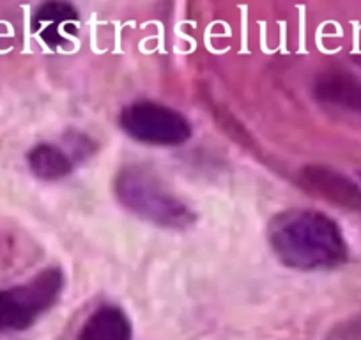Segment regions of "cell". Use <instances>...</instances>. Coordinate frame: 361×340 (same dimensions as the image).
Wrapping results in <instances>:
<instances>
[{
    "label": "cell",
    "mask_w": 361,
    "mask_h": 340,
    "mask_svg": "<svg viewBox=\"0 0 361 340\" xmlns=\"http://www.w3.org/2000/svg\"><path fill=\"white\" fill-rule=\"evenodd\" d=\"M267 239L287 268L301 272L333 269L349 257L338 224L315 210H289L267 225Z\"/></svg>",
    "instance_id": "6da1fadb"
},
{
    "label": "cell",
    "mask_w": 361,
    "mask_h": 340,
    "mask_svg": "<svg viewBox=\"0 0 361 340\" xmlns=\"http://www.w3.org/2000/svg\"><path fill=\"white\" fill-rule=\"evenodd\" d=\"M114 193L124 210L158 227L188 229L197 220L195 211L144 166L121 169L114 179Z\"/></svg>",
    "instance_id": "7a4b0ae2"
},
{
    "label": "cell",
    "mask_w": 361,
    "mask_h": 340,
    "mask_svg": "<svg viewBox=\"0 0 361 340\" xmlns=\"http://www.w3.org/2000/svg\"><path fill=\"white\" fill-rule=\"evenodd\" d=\"M64 289V273L47 268L29 282L0 291V333L23 332L47 314Z\"/></svg>",
    "instance_id": "3957f363"
},
{
    "label": "cell",
    "mask_w": 361,
    "mask_h": 340,
    "mask_svg": "<svg viewBox=\"0 0 361 340\" xmlns=\"http://www.w3.org/2000/svg\"><path fill=\"white\" fill-rule=\"evenodd\" d=\"M119 124L124 133L149 145L173 147L192 138V124L183 114L149 99L124 107L121 110Z\"/></svg>",
    "instance_id": "277c9868"
},
{
    "label": "cell",
    "mask_w": 361,
    "mask_h": 340,
    "mask_svg": "<svg viewBox=\"0 0 361 340\" xmlns=\"http://www.w3.org/2000/svg\"><path fill=\"white\" fill-rule=\"evenodd\" d=\"M301 188L335 206L361 211V188L347 176L322 165H307L298 172Z\"/></svg>",
    "instance_id": "5b68a950"
},
{
    "label": "cell",
    "mask_w": 361,
    "mask_h": 340,
    "mask_svg": "<svg viewBox=\"0 0 361 340\" xmlns=\"http://www.w3.org/2000/svg\"><path fill=\"white\" fill-rule=\"evenodd\" d=\"M314 96L326 105L361 114V80L349 73L328 71L319 75L314 82Z\"/></svg>",
    "instance_id": "8992f818"
},
{
    "label": "cell",
    "mask_w": 361,
    "mask_h": 340,
    "mask_svg": "<svg viewBox=\"0 0 361 340\" xmlns=\"http://www.w3.org/2000/svg\"><path fill=\"white\" fill-rule=\"evenodd\" d=\"M133 329L123 308L103 305L87 317L76 340H131Z\"/></svg>",
    "instance_id": "52a82bcc"
},
{
    "label": "cell",
    "mask_w": 361,
    "mask_h": 340,
    "mask_svg": "<svg viewBox=\"0 0 361 340\" xmlns=\"http://www.w3.org/2000/svg\"><path fill=\"white\" fill-rule=\"evenodd\" d=\"M27 163L29 169L36 178L43 181H59L71 174L73 162L71 156L55 144H37L27 154Z\"/></svg>",
    "instance_id": "ba28073f"
},
{
    "label": "cell",
    "mask_w": 361,
    "mask_h": 340,
    "mask_svg": "<svg viewBox=\"0 0 361 340\" xmlns=\"http://www.w3.org/2000/svg\"><path fill=\"white\" fill-rule=\"evenodd\" d=\"M356 61H357V62H360V66H361V55H360V57H357V59H356Z\"/></svg>",
    "instance_id": "9c48e42d"
}]
</instances>
